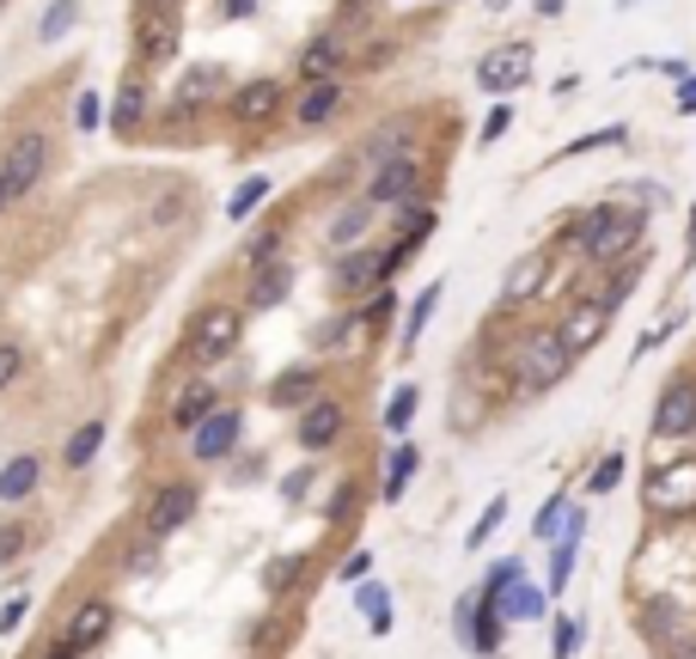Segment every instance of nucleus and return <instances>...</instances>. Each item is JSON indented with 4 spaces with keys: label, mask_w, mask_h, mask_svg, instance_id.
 I'll list each match as a JSON object with an SVG mask.
<instances>
[{
    "label": "nucleus",
    "mask_w": 696,
    "mask_h": 659,
    "mask_svg": "<svg viewBox=\"0 0 696 659\" xmlns=\"http://www.w3.org/2000/svg\"><path fill=\"white\" fill-rule=\"evenodd\" d=\"M569 367H574V354L562 349L557 330H544V337H526L520 349H513V379H520V391H544V385H557Z\"/></svg>",
    "instance_id": "1"
},
{
    "label": "nucleus",
    "mask_w": 696,
    "mask_h": 659,
    "mask_svg": "<svg viewBox=\"0 0 696 659\" xmlns=\"http://www.w3.org/2000/svg\"><path fill=\"white\" fill-rule=\"evenodd\" d=\"M44 166H49V135H44V129H25V135L7 147V166H0V178H7V190H13V202L44 178Z\"/></svg>",
    "instance_id": "2"
},
{
    "label": "nucleus",
    "mask_w": 696,
    "mask_h": 659,
    "mask_svg": "<svg viewBox=\"0 0 696 659\" xmlns=\"http://www.w3.org/2000/svg\"><path fill=\"white\" fill-rule=\"evenodd\" d=\"M642 232H648V215H618V208H611V220H605V227L587 239V257H593V263L630 257V251L642 245Z\"/></svg>",
    "instance_id": "3"
},
{
    "label": "nucleus",
    "mask_w": 696,
    "mask_h": 659,
    "mask_svg": "<svg viewBox=\"0 0 696 659\" xmlns=\"http://www.w3.org/2000/svg\"><path fill=\"white\" fill-rule=\"evenodd\" d=\"M611 312H618L611 300H581V306H574L569 318H562V330H557L562 349H569V354H587L593 342H599L605 330H611Z\"/></svg>",
    "instance_id": "4"
},
{
    "label": "nucleus",
    "mask_w": 696,
    "mask_h": 659,
    "mask_svg": "<svg viewBox=\"0 0 696 659\" xmlns=\"http://www.w3.org/2000/svg\"><path fill=\"white\" fill-rule=\"evenodd\" d=\"M239 330H245V312L239 306H208L202 324H196V361H220V354H232Z\"/></svg>",
    "instance_id": "5"
},
{
    "label": "nucleus",
    "mask_w": 696,
    "mask_h": 659,
    "mask_svg": "<svg viewBox=\"0 0 696 659\" xmlns=\"http://www.w3.org/2000/svg\"><path fill=\"white\" fill-rule=\"evenodd\" d=\"M648 501L660 507V513H684V507H696V464L679 459L666 464V471L648 476Z\"/></svg>",
    "instance_id": "6"
},
{
    "label": "nucleus",
    "mask_w": 696,
    "mask_h": 659,
    "mask_svg": "<svg viewBox=\"0 0 696 659\" xmlns=\"http://www.w3.org/2000/svg\"><path fill=\"white\" fill-rule=\"evenodd\" d=\"M403 263V251L391 245V251H349V257L337 263V288H349V293H361V288H373L379 276H391Z\"/></svg>",
    "instance_id": "7"
},
{
    "label": "nucleus",
    "mask_w": 696,
    "mask_h": 659,
    "mask_svg": "<svg viewBox=\"0 0 696 659\" xmlns=\"http://www.w3.org/2000/svg\"><path fill=\"white\" fill-rule=\"evenodd\" d=\"M654 434H660V440L696 434V385H672V391H666L660 410H654Z\"/></svg>",
    "instance_id": "8"
},
{
    "label": "nucleus",
    "mask_w": 696,
    "mask_h": 659,
    "mask_svg": "<svg viewBox=\"0 0 696 659\" xmlns=\"http://www.w3.org/2000/svg\"><path fill=\"white\" fill-rule=\"evenodd\" d=\"M190 446H196V459H227L232 446H239V410L202 415L196 428H190Z\"/></svg>",
    "instance_id": "9"
},
{
    "label": "nucleus",
    "mask_w": 696,
    "mask_h": 659,
    "mask_svg": "<svg viewBox=\"0 0 696 659\" xmlns=\"http://www.w3.org/2000/svg\"><path fill=\"white\" fill-rule=\"evenodd\" d=\"M110 623H117V611H110V598H86L74 617H68V635L62 642L74 647V654H86V647H98L110 635Z\"/></svg>",
    "instance_id": "10"
},
{
    "label": "nucleus",
    "mask_w": 696,
    "mask_h": 659,
    "mask_svg": "<svg viewBox=\"0 0 696 659\" xmlns=\"http://www.w3.org/2000/svg\"><path fill=\"white\" fill-rule=\"evenodd\" d=\"M190 513H196V489H190V483H171V489L147 507V537H171L178 525H190Z\"/></svg>",
    "instance_id": "11"
},
{
    "label": "nucleus",
    "mask_w": 696,
    "mask_h": 659,
    "mask_svg": "<svg viewBox=\"0 0 696 659\" xmlns=\"http://www.w3.org/2000/svg\"><path fill=\"white\" fill-rule=\"evenodd\" d=\"M337 434H342V403L312 398L306 410H300V446H306V452H325Z\"/></svg>",
    "instance_id": "12"
},
{
    "label": "nucleus",
    "mask_w": 696,
    "mask_h": 659,
    "mask_svg": "<svg viewBox=\"0 0 696 659\" xmlns=\"http://www.w3.org/2000/svg\"><path fill=\"white\" fill-rule=\"evenodd\" d=\"M422 184V166L416 159H386L379 178H373V208H391V202H410Z\"/></svg>",
    "instance_id": "13"
},
{
    "label": "nucleus",
    "mask_w": 696,
    "mask_h": 659,
    "mask_svg": "<svg viewBox=\"0 0 696 659\" xmlns=\"http://www.w3.org/2000/svg\"><path fill=\"white\" fill-rule=\"evenodd\" d=\"M544 281H550V257H544V251H532V257L513 263V276H508V288H501V300H508V306H526V300H538V293H544Z\"/></svg>",
    "instance_id": "14"
},
{
    "label": "nucleus",
    "mask_w": 696,
    "mask_h": 659,
    "mask_svg": "<svg viewBox=\"0 0 696 659\" xmlns=\"http://www.w3.org/2000/svg\"><path fill=\"white\" fill-rule=\"evenodd\" d=\"M337 110H342V80H312V93H300L294 117H300V129H325Z\"/></svg>",
    "instance_id": "15"
},
{
    "label": "nucleus",
    "mask_w": 696,
    "mask_h": 659,
    "mask_svg": "<svg viewBox=\"0 0 696 659\" xmlns=\"http://www.w3.org/2000/svg\"><path fill=\"white\" fill-rule=\"evenodd\" d=\"M288 288H294V269L269 257L264 269L251 276V312H269V306H281V300H288Z\"/></svg>",
    "instance_id": "16"
},
{
    "label": "nucleus",
    "mask_w": 696,
    "mask_h": 659,
    "mask_svg": "<svg viewBox=\"0 0 696 659\" xmlns=\"http://www.w3.org/2000/svg\"><path fill=\"white\" fill-rule=\"evenodd\" d=\"M574 550H581V513L569 507V520H562V537H557V562H550V593H562L574 574Z\"/></svg>",
    "instance_id": "17"
},
{
    "label": "nucleus",
    "mask_w": 696,
    "mask_h": 659,
    "mask_svg": "<svg viewBox=\"0 0 696 659\" xmlns=\"http://www.w3.org/2000/svg\"><path fill=\"white\" fill-rule=\"evenodd\" d=\"M37 476H44V464H37L32 452H19V459L0 471V501H25V495L37 489Z\"/></svg>",
    "instance_id": "18"
},
{
    "label": "nucleus",
    "mask_w": 696,
    "mask_h": 659,
    "mask_svg": "<svg viewBox=\"0 0 696 659\" xmlns=\"http://www.w3.org/2000/svg\"><path fill=\"white\" fill-rule=\"evenodd\" d=\"M276 105H281V86H276V80H251L245 93L232 98V110H239L245 123H264V117H269Z\"/></svg>",
    "instance_id": "19"
},
{
    "label": "nucleus",
    "mask_w": 696,
    "mask_h": 659,
    "mask_svg": "<svg viewBox=\"0 0 696 659\" xmlns=\"http://www.w3.org/2000/svg\"><path fill=\"white\" fill-rule=\"evenodd\" d=\"M501 647V598H477V623H471V654H496Z\"/></svg>",
    "instance_id": "20"
},
{
    "label": "nucleus",
    "mask_w": 696,
    "mask_h": 659,
    "mask_svg": "<svg viewBox=\"0 0 696 659\" xmlns=\"http://www.w3.org/2000/svg\"><path fill=\"white\" fill-rule=\"evenodd\" d=\"M483 86H520L526 80V49H508V56H489V62L477 68Z\"/></svg>",
    "instance_id": "21"
},
{
    "label": "nucleus",
    "mask_w": 696,
    "mask_h": 659,
    "mask_svg": "<svg viewBox=\"0 0 696 659\" xmlns=\"http://www.w3.org/2000/svg\"><path fill=\"white\" fill-rule=\"evenodd\" d=\"M312 391H318V373L294 367V373H281V379H276V391H269V398H276L281 410H300V398H312Z\"/></svg>",
    "instance_id": "22"
},
{
    "label": "nucleus",
    "mask_w": 696,
    "mask_h": 659,
    "mask_svg": "<svg viewBox=\"0 0 696 659\" xmlns=\"http://www.w3.org/2000/svg\"><path fill=\"white\" fill-rule=\"evenodd\" d=\"M410 476H416V446L398 440V452H391V464H386V501H403Z\"/></svg>",
    "instance_id": "23"
},
{
    "label": "nucleus",
    "mask_w": 696,
    "mask_h": 659,
    "mask_svg": "<svg viewBox=\"0 0 696 659\" xmlns=\"http://www.w3.org/2000/svg\"><path fill=\"white\" fill-rule=\"evenodd\" d=\"M202 415H215V391H208V385H190L184 398L171 403V422H178V428H196Z\"/></svg>",
    "instance_id": "24"
},
{
    "label": "nucleus",
    "mask_w": 696,
    "mask_h": 659,
    "mask_svg": "<svg viewBox=\"0 0 696 659\" xmlns=\"http://www.w3.org/2000/svg\"><path fill=\"white\" fill-rule=\"evenodd\" d=\"M98 446H105V422H86V428H80L74 440H68V452H62V459L74 464V471H86V464L98 459Z\"/></svg>",
    "instance_id": "25"
},
{
    "label": "nucleus",
    "mask_w": 696,
    "mask_h": 659,
    "mask_svg": "<svg viewBox=\"0 0 696 659\" xmlns=\"http://www.w3.org/2000/svg\"><path fill=\"white\" fill-rule=\"evenodd\" d=\"M367 227H373V202H367V208H342V215L330 220V245H337V251H342V245H355Z\"/></svg>",
    "instance_id": "26"
},
{
    "label": "nucleus",
    "mask_w": 696,
    "mask_h": 659,
    "mask_svg": "<svg viewBox=\"0 0 696 659\" xmlns=\"http://www.w3.org/2000/svg\"><path fill=\"white\" fill-rule=\"evenodd\" d=\"M337 56H342V44H337V37H318V44H312L306 56H300V74H306V80H330Z\"/></svg>",
    "instance_id": "27"
},
{
    "label": "nucleus",
    "mask_w": 696,
    "mask_h": 659,
    "mask_svg": "<svg viewBox=\"0 0 696 659\" xmlns=\"http://www.w3.org/2000/svg\"><path fill=\"white\" fill-rule=\"evenodd\" d=\"M434 306H440V281H434V288H422V300L410 306V324H403V349H416V342H422V330H428Z\"/></svg>",
    "instance_id": "28"
},
{
    "label": "nucleus",
    "mask_w": 696,
    "mask_h": 659,
    "mask_svg": "<svg viewBox=\"0 0 696 659\" xmlns=\"http://www.w3.org/2000/svg\"><path fill=\"white\" fill-rule=\"evenodd\" d=\"M501 611H508V617H538L544 611V593H538V586H526V581H513L508 593H501Z\"/></svg>",
    "instance_id": "29"
},
{
    "label": "nucleus",
    "mask_w": 696,
    "mask_h": 659,
    "mask_svg": "<svg viewBox=\"0 0 696 659\" xmlns=\"http://www.w3.org/2000/svg\"><path fill=\"white\" fill-rule=\"evenodd\" d=\"M264 196H269V178H251V184H239V190H232L227 215H232V220H251V215H257V202H264Z\"/></svg>",
    "instance_id": "30"
},
{
    "label": "nucleus",
    "mask_w": 696,
    "mask_h": 659,
    "mask_svg": "<svg viewBox=\"0 0 696 659\" xmlns=\"http://www.w3.org/2000/svg\"><path fill=\"white\" fill-rule=\"evenodd\" d=\"M410 415H416V385H398V391L386 398V428L403 434L410 428Z\"/></svg>",
    "instance_id": "31"
},
{
    "label": "nucleus",
    "mask_w": 696,
    "mask_h": 659,
    "mask_svg": "<svg viewBox=\"0 0 696 659\" xmlns=\"http://www.w3.org/2000/svg\"><path fill=\"white\" fill-rule=\"evenodd\" d=\"M355 605L367 611V629H373V635H386V629H391V605H386V593H379V586H361Z\"/></svg>",
    "instance_id": "32"
},
{
    "label": "nucleus",
    "mask_w": 696,
    "mask_h": 659,
    "mask_svg": "<svg viewBox=\"0 0 696 659\" xmlns=\"http://www.w3.org/2000/svg\"><path fill=\"white\" fill-rule=\"evenodd\" d=\"M141 110H147V93H141V80H129L123 98H117V129H135Z\"/></svg>",
    "instance_id": "33"
},
{
    "label": "nucleus",
    "mask_w": 696,
    "mask_h": 659,
    "mask_svg": "<svg viewBox=\"0 0 696 659\" xmlns=\"http://www.w3.org/2000/svg\"><path fill=\"white\" fill-rule=\"evenodd\" d=\"M501 520H508V501H501V495H496V501L483 507V520L471 525V550H483V544L496 537V525H501Z\"/></svg>",
    "instance_id": "34"
},
{
    "label": "nucleus",
    "mask_w": 696,
    "mask_h": 659,
    "mask_svg": "<svg viewBox=\"0 0 696 659\" xmlns=\"http://www.w3.org/2000/svg\"><path fill=\"white\" fill-rule=\"evenodd\" d=\"M508 129H513V105H496V110H489V117H483L477 141H483V147H496V141L508 135Z\"/></svg>",
    "instance_id": "35"
},
{
    "label": "nucleus",
    "mask_w": 696,
    "mask_h": 659,
    "mask_svg": "<svg viewBox=\"0 0 696 659\" xmlns=\"http://www.w3.org/2000/svg\"><path fill=\"white\" fill-rule=\"evenodd\" d=\"M562 520H569V501H544V507H538V520H532V532H538V537H557V532H562Z\"/></svg>",
    "instance_id": "36"
},
{
    "label": "nucleus",
    "mask_w": 696,
    "mask_h": 659,
    "mask_svg": "<svg viewBox=\"0 0 696 659\" xmlns=\"http://www.w3.org/2000/svg\"><path fill=\"white\" fill-rule=\"evenodd\" d=\"M68 25H74V0H56L44 19V44H56V37H68Z\"/></svg>",
    "instance_id": "37"
},
{
    "label": "nucleus",
    "mask_w": 696,
    "mask_h": 659,
    "mask_svg": "<svg viewBox=\"0 0 696 659\" xmlns=\"http://www.w3.org/2000/svg\"><path fill=\"white\" fill-rule=\"evenodd\" d=\"M618 476H623V459H618V452H611V459H605L599 471L587 476V489H593V495H605V489H618Z\"/></svg>",
    "instance_id": "38"
},
{
    "label": "nucleus",
    "mask_w": 696,
    "mask_h": 659,
    "mask_svg": "<svg viewBox=\"0 0 696 659\" xmlns=\"http://www.w3.org/2000/svg\"><path fill=\"white\" fill-rule=\"evenodd\" d=\"M355 324H361V318H355V312H342V318H330V324H325V330H318V349H337V342H342V337H349V330H355Z\"/></svg>",
    "instance_id": "39"
},
{
    "label": "nucleus",
    "mask_w": 696,
    "mask_h": 659,
    "mask_svg": "<svg viewBox=\"0 0 696 659\" xmlns=\"http://www.w3.org/2000/svg\"><path fill=\"white\" fill-rule=\"evenodd\" d=\"M19 373H25V354H19L13 342H0V391H7V385H13Z\"/></svg>",
    "instance_id": "40"
},
{
    "label": "nucleus",
    "mask_w": 696,
    "mask_h": 659,
    "mask_svg": "<svg viewBox=\"0 0 696 659\" xmlns=\"http://www.w3.org/2000/svg\"><path fill=\"white\" fill-rule=\"evenodd\" d=\"M574 647H581V623L562 617V623H557V659H574Z\"/></svg>",
    "instance_id": "41"
},
{
    "label": "nucleus",
    "mask_w": 696,
    "mask_h": 659,
    "mask_svg": "<svg viewBox=\"0 0 696 659\" xmlns=\"http://www.w3.org/2000/svg\"><path fill=\"white\" fill-rule=\"evenodd\" d=\"M513 581H520V568H513V562H501L496 574H489V586H483V598H501V593H508Z\"/></svg>",
    "instance_id": "42"
},
{
    "label": "nucleus",
    "mask_w": 696,
    "mask_h": 659,
    "mask_svg": "<svg viewBox=\"0 0 696 659\" xmlns=\"http://www.w3.org/2000/svg\"><path fill=\"white\" fill-rule=\"evenodd\" d=\"M74 123H80V129H98V98H93V93H80V110H74Z\"/></svg>",
    "instance_id": "43"
},
{
    "label": "nucleus",
    "mask_w": 696,
    "mask_h": 659,
    "mask_svg": "<svg viewBox=\"0 0 696 659\" xmlns=\"http://www.w3.org/2000/svg\"><path fill=\"white\" fill-rule=\"evenodd\" d=\"M391 306H398V300H391V293H379V300H373V306L361 312V324H379V318H391Z\"/></svg>",
    "instance_id": "44"
},
{
    "label": "nucleus",
    "mask_w": 696,
    "mask_h": 659,
    "mask_svg": "<svg viewBox=\"0 0 696 659\" xmlns=\"http://www.w3.org/2000/svg\"><path fill=\"white\" fill-rule=\"evenodd\" d=\"M367 568H373V556H349V562H342V581H367Z\"/></svg>",
    "instance_id": "45"
},
{
    "label": "nucleus",
    "mask_w": 696,
    "mask_h": 659,
    "mask_svg": "<svg viewBox=\"0 0 696 659\" xmlns=\"http://www.w3.org/2000/svg\"><path fill=\"white\" fill-rule=\"evenodd\" d=\"M19 623H25V598H13V605L0 611V635H7V629H19Z\"/></svg>",
    "instance_id": "46"
},
{
    "label": "nucleus",
    "mask_w": 696,
    "mask_h": 659,
    "mask_svg": "<svg viewBox=\"0 0 696 659\" xmlns=\"http://www.w3.org/2000/svg\"><path fill=\"white\" fill-rule=\"evenodd\" d=\"M294 568H300V562H276V568H269V593H281V586L294 581Z\"/></svg>",
    "instance_id": "47"
},
{
    "label": "nucleus",
    "mask_w": 696,
    "mask_h": 659,
    "mask_svg": "<svg viewBox=\"0 0 696 659\" xmlns=\"http://www.w3.org/2000/svg\"><path fill=\"white\" fill-rule=\"evenodd\" d=\"M648 629H654V635H672V611H666V605H654V611H648Z\"/></svg>",
    "instance_id": "48"
},
{
    "label": "nucleus",
    "mask_w": 696,
    "mask_h": 659,
    "mask_svg": "<svg viewBox=\"0 0 696 659\" xmlns=\"http://www.w3.org/2000/svg\"><path fill=\"white\" fill-rule=\"evenodd\" d=\"M269 251H276V232H257V245H251V263H269Z\"/></svg>",
    "instance_id": "49"
},
{
    "label": "nucleus",
    "mask_w": 696,
    "mask_h": 659,
    "mask_svg": "<svg viewBox=\"0 0 696 659\" xmlns=\"http://www.w3.org/2000/svg\"><path fill=\"white\" fill-rule=\"evenodd\" d=\"M679 110H691V117H696V80L691 74H684V86H679Z\"/></svg>",
    "instance_id": "50"
},
{
    "label": "nucleus",
    "mask_w": 696,
    "mask_h": 659,
    "mask_svg": "<svg viewBox=\"0 0 696 659\" xmlns=\"http://www.w3.org/2000/svg\"><path fill=\"white\" fill-rule=\"evenodd\" d=\"M7 556H19V532H13V525L0 532V562H7Z\"/></svg>",
    "instance_id": "51"
},
{
    "label": "nucleus",
    "mask_w": 696,
    "mask_h": 659,
    "mask_svg": "<svg viewBox=\"0 0 696 659\" xmlns=\"http://www.w3.org/2000/svg\"><path fill=\"white\" fill-rule=\"evenodd\" d=\"M44 659H80V654H74V647H68V642H62V647H56V654H44Z\"/></svg>",
    "instance_id": "52"
},
{
    "label": "nucleus",
    "mask_w": 696,
    "mask_h": 659,
    "mask_svg": "<svg viewBox=\"0 0 696 659\" xmlns=\"http://www.w3.org/2000/svg\"><path fill=\"white\" fill-rule=\"evenodd\" d=\"M0 208H13V190H7V178H0Z\"/></svg>",
    "instance_id": "53"
},
{
    "label": "nucleus",
    "mask_w": 696,
    "mask_h": 659,
    "mask_svg": "<svg viewBox=\"0 0 696 659\" xmlns=\"http://www.w3.org/2000/svg\"><path fill=\"white\" fill-rule=\"evenodd\" d=\"M679 659H696V642H691V647H684V654H679Z\"/></svg>",
    "instance_id": "54"
},
{
    "label": "nucleus",
    "mask_w": 696,
    "mask_h": 659,
    "mask_svg": "<svg viewBox=\"0 0 696 659\" xmlns=\"http://www.w3.org/2000/svg\"><path fill=\"white\" fill-rule=\"evenodd\" d=\"M691 251H696V220H691Z\"/></svg>",
    "instance_id": "55"
},
{
    "label": "nucleus",
    "mask_w": 696,
    "mask_h": 659,
    "mask_svg": "<svg viewBox=\"0 0 696 659\" xmlns=\"http://www.w3.org/2000/svg\"><path fill=\"white\" fill-rule=\"evenodd\" d=\"M0 7H7V0H0Z\"/></svg>",
    "instance_id": "56"
}]
</instances>
